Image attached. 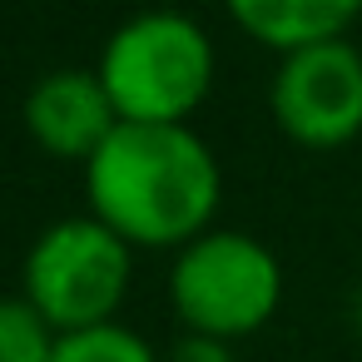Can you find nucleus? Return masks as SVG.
I'll list each match as a JSON object with an SVG mask.
<instances>
[{"instance_id":"nucleus-1","label":"nucleus","mask_w":362,"mask_h":362,"mask_svg":"<svg viewBox=\"0 0 362 362\" xmlns=\"http://www.w3.org/2000/svg\"><path fill=\"white\" fill-rule=\"evenodd\" d=\"M85 204L134 253H179L214 228L223 164L194 124H115L85 164Z\"/></svg>"},{"instance_id":"nucleus-2","label":"nucleus","mask_w":362,"mask_h":362,"mask_svg":"<svg viewBox=\"0 0 362 362\" xmlns=\"http://www.w3.org/2000/svg\"><path fill=\"white\" fill-rule=\"evenodd\" d=\"M100 85L124 124H189L218 75L214 35L174 6H149L110 30Z\"/></svg>"},{"instance_id":"nucleus-3","label":"nucleus","mask_w":362,"mask_h":362,"mask_svg":"<svg viewBox=\"0 0 362 362\" xmlns=\"http://www.w3.org/2000/svg\"><path fill=\"white\" fill-rule=\"evenodd\" d=\"M169 308L184 332L243 342L263 332L283 308L278 253L243 228H209L169 263Z\"/></svg>"},{"instance_id":"nucleus-4","label":"nucleus","mask_w":362,"mask_h":362,"mask_svg":"<svg viewBox=\"0 0 362 362\" xmlns=\"http://www.w3.org/2000/svg\"><path fill=\"white\" fill-rule=\"evenodd\" d=\"M129 283H134V248L95 214L45 223L21 263V293L45 313V322L60 337L119 322Z\"/></svg>"},{"instance_id":"nucleus-5","label":"nucleus","mask_w":362,"mask_h":362,"mask_svg":"<svg viewBox=\"0 0 362 362\" xmlns=\"http://www.w3.org/2000/svg\"><path fill=\"white\" fill-rule=\"evenodd\" d=\"M268 110L298 149L352 144L362 134V50L352 40H322L278 55Z\"/></svg>"},{"instance_id":"nucleus-6","label":"nucleus","mask_w":362,"mask_h":362,"mask_svg":"<svg viewBox=\"0 0 362 362\" xmlns=\"http://www.w3.org/2000/svg\"><path fill=\"white\" fill-rule=\"evenodd\" d=\"M25 134L35 139V149H45L50 159L65 164H90V154L115 134L119 115L110 105V90L100 85L95 70H50L30 85L25 105H21Z\"/></svg>"},{"instance_id":"nucleus-7","label":"nucleus","mask_w":362,"mask_h":362,"mask_svg":"<svg viewBox=\"0 0 362 362\" xmlns=\"http://www.w3.org/2000/svg\"><path fill=\"white\" fill-rule=\"evenodd\" d=\"M228 21L263 50L288 55L322 40H347L362 0H223Z\"/></svg>"},{"instance_id":"nucleus-8","label":"nucleus","mask_w":362,"mask_h":362,"mask_svg":"<svg viewBox=\"0 0 362 362\" xmlns=\"http://www.w3.org/2000/svg\"><path fill=\"white\" fill-rule=\"evenodd\" d=\"M60 332L25 293H0V362H50Z\"/></svg>"},{"instance_id":"nucleus-9","label":"nucleus","mask_w":362,"mask_h":362,"mask_svg":"<svg viewBox=\"0 0 362 362\" xmlns=\"http://www.w3.org/2000/svg\"><path fill=\"white\" fill-rule=\"evenodd\" d=\"M50 362H164V357L129 322H105L90 332H65Z\"/></svg>"},{"instance_id":"nucleus-10","label":"nucleus","mask_w":362,"mask_h":362,"mask_svg":"<svg viewBox=\"0 0 362 362\" xmlns=\"http://www.w3.org/2000/svg\"><path fill=\"white\" fill-rule=\"evenodd\" d=\"M164 362H238V357H233V342L199 337V332H179V342L164 352Z\"/></svg>"},{"instance_id":"nucleus-11","label":"nucleus","mask_w":362,"mask_h":362,"mask_svg":"<svg viewBox=\"0 0 362 362\" xmlns=\"http://www.w3.org/2000/svg\"><path fill=\"white\" fill-rule=\"evenodd\" d=\"M352 322H357V332H362V288H357V298H352Z\"/></svg>"}]
</instances>
